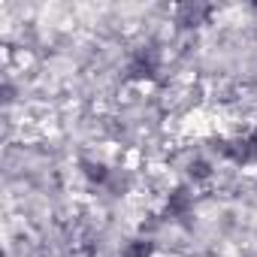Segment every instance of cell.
Returning a JSON list of instances; mask_svg holds the SVG:
<instances>
[{"label": "cell", "mask_w": 257, "mask_h": 257, "mask_svg": "<svg viewBox=\"0 0 257 257\" xmlns=\"http://www.w3.org/2000/svg\"><path fill=\"white\" fill-rule=\"evenodd\" d=\"M158 67H161L158 52H155V49H140V52L131 58V64H127V79H134V82L155 79V76H158Z\"/></svg>", "instance_id": "6da1fadb"}, {"label": "cell", "mask_w": 257, "mask_h": 257, "mask_svg": "<svg viewBox=\"0 0 257 257\" xmlns=\"http://www.w3.org/2000/svg\"><path fill=\"white\" fill-rule=\"evenodd\" d=\"M209 13H212V7H206V4H185L176 10V22L182 28H200L209 19Z\"/></svg>", "instance_id": "7a4b0ae2"}, {"label": "cell", "mask_w": 257, "mask_h": 257, "mask_svg": "<svg viewBox=\"0 0 257 257\" xmlns=\"http://www.w3.org/2000/svg\"><path fill=\"white\" fill-rule=\"evenodd\" d=\"M191 206H194V194H191L188 188H176V191L170 194V200H167V215L185 218V215L191 212Z\"/></svg>", "instance_id": "3957f363"}, {"label": "cell", "mask_w": 257, "mask_h": 257, "mask_svg": "<svg viewBox=\"0 0 257 257\" xmlns=\"http://www.w3.org/2000/svg\"><path fill=\"white\" fill-rule=\"evenodd\" d=\"M152 254H155V242L149 239H134L121 248V257H152Z\"/></svg>", "instance_id": "277c9868"}, {"label": "cell", "mask_w": 257, "mask_h": 257, "mask_svg": "<svg viewBox=\"0 0 257 257\" xmlns=\"http://www.w3.org/2000/svg\"><path fill=\"white\" fill-rule=\"evenodd\" d=\"M82 173H85L94 185H106V182H109V176H112L106 164H94V161H82Z\"/></svg>", "instance_id": "5b68a950"}, {"label": "cell", "mask_w": 257, "mask_h": 257, "mask_svg": "<svg viewBox=\"0 0 257 257\" xmlns=\"http://www.w3.org/2000/svg\"><path fill=\"white\" fill-rule=\"evenodd\" d=\"M212 176V167L206 161H191V179H209Z\"/></svg>", "instance_id": "8992f818"}]
</instances>
